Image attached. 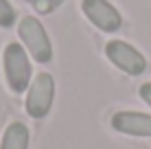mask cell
Masks as SVG:
<instances>
[{
    "instance_id": "1",
    "label": "cell",
    "mask_w": 151,
    "mask_h": 149,
    "mask_svg": "<svg viewBox=\"0 0 151 149\" xmlns=\"http://www.w3.org/2000/svg\"><path fill=\"white\" fill-rule=\"evenodd\" d=\"M2 66H4V79L9 83V90L15 92V94H22V92L29 90L31 86V55L27 53L22 44L11 42L4 46L2 53Z\"/></svg>"
},
{
    "instance_id": "2",
    "label": "cell",
    "mask_w": 151,
    "mask_h": 149,
    "mask_svg": "<svg viewBox=\"0 0 151 149\" xmlns=\"http://www.w3.org/2000/svg\"><path fill=\"white\" fill-rule=\"evenodd\" d=\"M18 35H20L22 46L27 48V53L33 57V61H37V64H48V61L53 59L50 37H48V33H46L44 24H42L37 18L27 15V18L20 20Z\"/></svg>"
},
{
    "instance_id": "3",
    "label": "cell",
    "mask_w": 151,
    "mask_h": 149,
    "mask_svg": "<svg viewBox=\"0 0 151 149\" xmlns=\"http://www.w3.org/2000/svg\"><path fill=\"white\" fill-rule=\"evenodd\" d=\"M55 101V79L50 73H40L33 77L29 90H27V114L31 119H44L50 112Z\"/></svg>"
},
{
    "instance_id": "4",
    "label": "cell",
    "mask_w": 151,
    "mask_h": 149,
    "mask_svg": "<svg viewBox=\"0 0 151 149\" xmlns=\"http://www.w3.org/2000/svg\"><path fill=\"white\" fill-rule=\"evenodd\" d=\"M105 55L107 59L116 66L118 70L136 77V75H142L147 70V59L145 55L140 53L138 48H134L132 44L123 42V40H110L105 44Z\"/></svg>"
},
{
    "instance_id": "5",
    "label": "cell",
    "mask_w": 151,
    "mask_h": 149,
    "mask_svg": "<svg viewBox=\"0 0 151 149\" xmlns=\"http://www.w3.org/2000/svg\"><path fill=\"white\" fill-rule=\"evenodd\" d=\"M81 11L92 24L103 33H116L123 27V15L107 0H83Z\"/></svg>"
},
{
    "instance_id": "6",
    "label": "cell",
    "mask_w": 151,
    "mask_h": 149,
    "mask_svg": "<svg viewBox=\"0 0 151 149\" xmlns=\"http://www.w3.org/2000/svg\"><path fill=\"white\" fill-rule=\"evenodd\" d=\"M112 127L121 134L127 136H140L149 138L151 136V114L142 112H116L112 116Z\"/></svg>"
},
{
    "instance_id": "7",
    "label": "cell",
    "mask_w": 151,
    "mask_h": 149,
    "mask_svg": "<svg viewBox=\"0 0 151 149\" xmlns=\"http://www.w3.org/2000/svg\"><path fill=\"white\" fill-rule=\"evenodd\" d=\"M29 127L24 123L15 121L4 130L0 149H29Z\"/></svg>"
},
{
    "instance_id": "8",
    "label": "cell",
    "mask_w": 151,
    "mask_h": 149,
    "mask_svg": "<svg viewBox=\"0 0 151 149\" xmlns=\"http://www.w3.org/2000/svg\"><path fill=\"white\" fill-rule=\"evenodd\" d=\"M15 24V9L9 0H0V27L11 29Z\"/></svg>"
},
{
    "instance_id": "9",
    "label": "cell",
    "mask_w": 151,
    "mask_h": 149,
    "mask_svg": "<svg viewBox=\"0 0 151 149\" xmlns=\"http://www.w3.org/2000/svg\"><path fill=\"white\" fill-rule=\"evenodd\" d=\"M140 96H142L145 103L151 105V83H142L140 86Z\"/></svg>"
}]
</instances>
